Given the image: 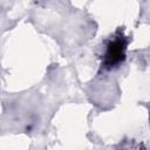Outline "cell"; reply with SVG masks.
I'll list each match as a JSON object with an SVG mask.
<instances>
[{"label":"cell","instance_id":"cell-1","mask_svg":"<svg viewBox=\"0 0 150 150\" xmlns=\"http://www.w3.org/2000/svg\"><path fill=\"white\" fill-rule=\"evenodd\" d=\"M128 41L123 33L120 30L115 34L114 39H111L105 48L104 57L102 61V67L105 69H110L118 63H121L125 59V49H127Z\"/></svg>","mask_w":150,"mask_h":150}]
</instances>
